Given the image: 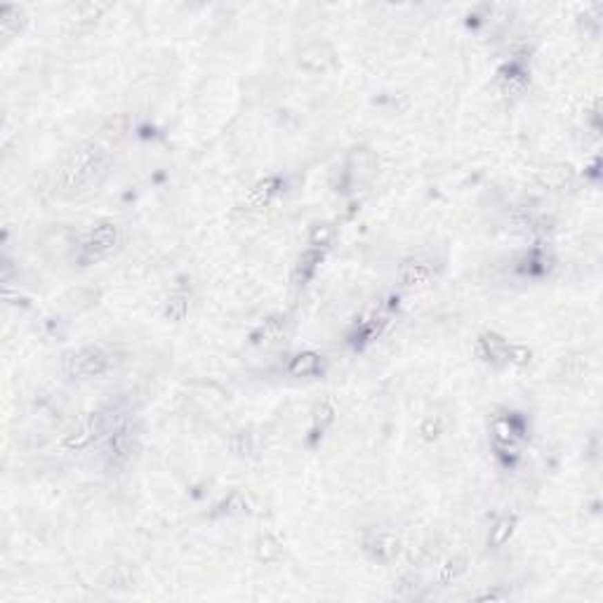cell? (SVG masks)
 Wrapping results in <instances>:
<instances>
[{"mask_svg": "<svg viewBox=\"0 0 603 603\" xmlns=\"http://www.w3.org/2000/svg\"><path fill=\"white\" fill-rule=\"evenodd\" d=\"M108 170V158L95 144H83L68 156L59 172V189L64 193H80L97 186Z\"/></svg>", "mask_w": 603, "mask_h": 603, "instance_id": "6da1fadb", "label": "cell"}, {"mask_svg": "<svg viewBox=\"0 0 603 603\" xmlns=\"http://www.w3.org/2000/svg\"><path fill=\"white\" fill-rule=\"evenodd\" d=\"M118 243V227L111 222H104V224H97L92 227L78 243V252H76V260L78 264L88 267V264H95V262H102L104 257H108L113 252Z\"/></svg>", "mask_w": 603, "mask_h": 603, "instance_id": "7a4b0ae2", "label": "cell"}, {"mask_svg": "<svg viewBox=\"0 0 603 603\" xmlns=\"http://www.w3.org/2000/svg\"><path fill=\"white\" fill-rule=\"evenodd\" d=\"M108 367V356L104 349L99 347H83L78 352H71L64 358V370L68 377L76 380H88V377H97L102 372H106Z\"/></svg>", "mask_w": 603, "mask_h": 603, "instance_id": "3957f363", "label": "cell"}, {"mask_svg": "<svg viewBox=\"0 0 603 603\" xmlns=\"http://www.w3.org/2000/svg\"><path fill=\"white\" fill-rule=\"evenodd\" d=\"M363 551L372 561L389 564L401 551V539L392 533H370V535L363 537Z\"/></svg>", "mask_w": 603, "mask_h": 603, "instance_id": "277c9868", "label": "cell"}, {"mask_svg": "<svg viewBox=\"0 0 603 603\" xmlns=\"http://www.w3.org/2000/svg\"><path fill=\"white\" fill-rule=\"evenodd\" d=\"M476 354L486 363L499 365L502 361H507V344L502 342V337L492 335V332H484L476 342Z\"/></svg>", "mask_w": 603, "mask_h": 603, "instance_id": "5b68a950", "label": "cell"}, {"mask_svg": "<svg viewBox=\"0 0 603 603\" xmlns=\"http://www.w3.org/2000/svg\"><path fill=\"white\" fill-rule=\"evenodd\" d=\"M300 64H302V68H307V71H312V73L325 71V68H330V64H332V50L325 43L309 45V48L302 50Z\"/></svg>", "mask_w": 603, "mask_h": 603, "instance_id": "8992f818", "label": "cell"}, {"mask_svg": "<svg viewBox=\"0 0 603 603\" xmlns=\"http://www.w3.org/2000/svg\"><path fill=\"white\" fill-rule=\"evenodd\" d=\"M399 278L405 288H415V285H424L429 278H432V269H429L427 262L405 260L399 269Z\"/></svg>", "mask_w": 603, "mask_h": 603, "instance_id": "52a82bcc", "label": "cell"}, {"mask_svg": "<svg viewBox=\"0 0 603 603\" xmlns=\"http://www.w3.org/2000/svg\"><path fill=\"white\" fill-rule=\"evenodd\" d=\"M320 260H323V252H320V250H314V248L307 250L300 260H297L295 269H292V280H295L297 285H304L316 274Z\"/></svg>", "mask_w": 603, "mask_h": 603, "instance_id": "ba28073f", "label": "cell"}, {"mask_svg": "<svg viewBox=\"0 0 603 603\" xmlns=\"http://www.w3.org/2000/svg\"><path fill=\"white\" fill-rule=\"evenodd\" d=\"M320 370V356L314 352H302L288 363V372L292 377H309Z\"/></svg>", "mask_w": 603, "mask_h": 603, "instance_id": "9c48e42d", "label": "cell"}, {"mask_svg": "<svg viewBox=\"0 0 603 603\" xmlns=\"http://www.w3.org/2000/svg\"><path fill=\"white\" fill-rule=\"evenodd\" d=\"M514 526H516V519H514V516H502V519H499L497 524L490 528V537H488V547H492V549L502 547V544L507 542L509 537H512Z\"/></svg>", "mask_w": 603, "mask_h": 603, "instance_id": "30bf717a", "label": "cell"}, {"mask_svg": "<svg viewBox=\"0 0 603 603\" xmlns=\"http://www.w3.org/2000/svg\"><path fill=\"white\" fill-rule=\"evenodd\" d=\"M257 559L264 561V564H274V561H278L280 556V542L276 539L271 533H264V535H260V539H257Z\"/></svg>", "mask_w": 603, "mask_h": 603, "instance_id": "8fae6325", "label": "cell"}, {"mask_svg": "<svg viewBox=\"0 0 603 603\" xmlns=\"http://www.w3.org/2000/svg\"><path fill=\"white\" fill-rule=\"evenodd\" d=\"M335 238V227L328 222H316L312 229H309V243H312L314 250H323L328 248Z\"/></svg>", "mask_w": 603, "mask_h": 603, "instance_id": "7c38bea8", "label": "cell"}, {"mask_svg": "<svg viewBox=\"0 0 603 603\" xmlns=\"http://www.w3.org/2000/svg\"><path fill=\"white\" fill-rule=\"evenodd\" d=\"M492 439H495V443L502 446V448L516 446V432L512 429L509 420H497L495 424H492Z\"/></svg>", "mask_w": 603, "mask_h": 603, "instance_id": "4fadbf2b", "label": "cell"}, {"mask_svg": "<svg viewBox=\"0 0 603 603\" xmlns=\"http://www.w3.org/2000/svg\"><path fill=\"white\" fill-rule=\"evenodd\" d=\"M278 186H280V182L278 180H264V182H260L255 186V191H252V200H255L257 205H262V203H269V200H271L276 193H278Z\"/></svg>", "mask_w": 603, "mask_h": 603, "instance_id": "5bb4252c", "label": "cell"}, {"mask_svg": "<svg viewBox=\"0 0 603 603\" xmlns=\"http://www.w3.org/2000/svg\"><path fill=\"white\" fill-rule=\"evenodd\" d=\"M186 312H189V297L186 295L172 297L170 304L165 307V316H168L170 320H182L184 316H186Z\"/></svg>", "mask_w": 603, "mask_h": 603, "instance_id": "9a60e30c", "label": "cell"}, {"mask_svg": "<svg viewBox=\"0 0 603 603\" xmlns=\"http://www.w3.org/2000/svg\"><path fill=\"white\" fill-rule=\"evenodd\" d=\"M464 571H467V566H464V559H450L443 568H441V582L448 584L450 580H455L457 575H462Z\"/></svg>", "mask_w": 603, "mask_h": 603, "instance_id": "2e32d148", "label": "cell"}, {"mask_svg": "<svg viewBox=\"0 0 603 603\" xmlns=\"http://www.w3.org/2000/svg\"><path fill=\"white\" fill-rule=\"evenodd\" d=\"M332 420H335V410H332L330 403H320L314 410V424H316V429H320V432H323L328 424H332Z\"/></svg>", "mask_w": 603, "mask_h": 603, "instance_id": "e0dca14e", "label": "cell"}, {"mask_svg": "<svg viewBox=\"0 0 603 603\" xmlns=\"http://www.w3.org/2000/svg\"><path fill=\"white\" fill-rule=\"evenodd\" d=\"M507 361H512L516 365H526L530 361V349L521 347V344H512V347H507Z\"/></svg>", "mask_w": 603, "mask_h": 603, "instance_id": "ac0fdd59", "label": "cell"}, {"mask_svg": "<svg viewBox=\"0 0 603 603\" xmlns=\"http://www.w3.org/2000/svg\"><path fill=\"white\" fill-rule=\"evenodd\" d=\"M439 432H441V420H439V417H436V420H432V417H429V420L422 424V434L427 436V439H434V436L439 434Z\"/></svg>", "mask_w": 603, "mask_h": 603, "instance_id": "d6986e66", "label": "cell"}]
</instances>
